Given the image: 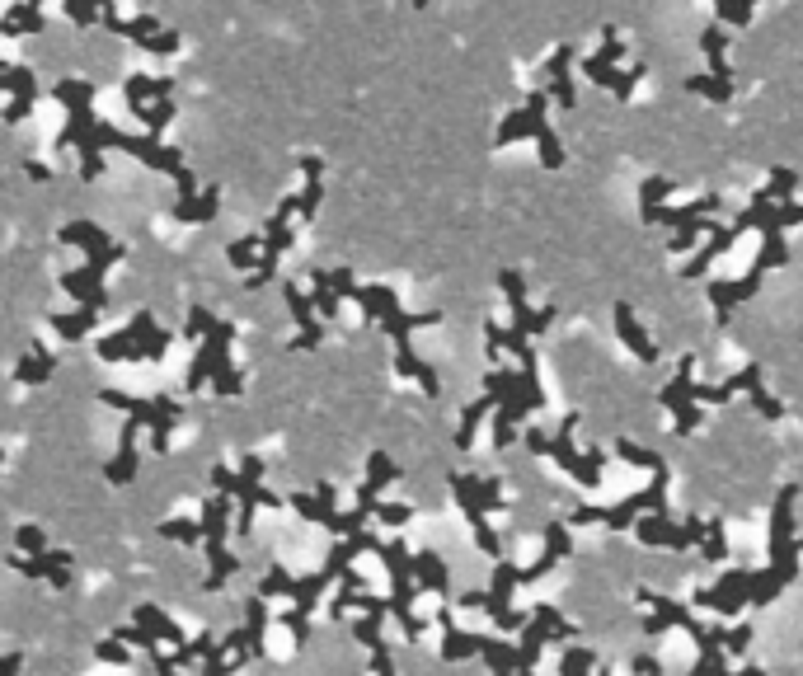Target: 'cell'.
I'll return each mask as SVG.
<instances>
[{"label": "cell", "mask_w": 803, "mask_h": 676, "mask_svg": "<svg viewBox=\"0 0 803 676\" xmlns=\"http://www.w3.org/2000/svg\"><path fill=\"white\" fill-rule=\"evenodd\" d=\"M616 329H620V338H625V348H630L639 362H658V343L644 334V324L634 320V310L625 306V301H616Z\"/></svg>", "instance_id": "13"}, {"label": "cell", "mask_w": 803, "mask_h": 676, "mask_svg": "<svg viewBox=\"0 0 803 676\" xmlns=\"http://www.w3.org/2000/svg\"><path fill=\"white\" fill-rule=\"evenodd\" d=\"M0 465H5V456H0Z\"/></svg>", "instance_id": "42"}, {"label": "cell", "mask_w": 803, "mask_h": 676, "mask_svg": "<svg viewBox=\"0 0 803 676\" xmlns=\"http://www.w3.org/2000/svg\"><path fill=\"white\" fill-rule=\"evenodd\" d=\"M437 620H442V630H447V644H442V658H447V662L475 658V653H479V639H484V634H461V630H456V620H451V611H447V606L437 611Z\"/></svg>", "instance_id": "18"}, {"label": "cell", "mask_w": 803, "mask_h": 676, "mask_svg": "<svg viewBox=\"0 0 803 676\" xmlns=\"http://www.w3.org/2000/svg\"><path fill=\"white\" fill-rule=\"evenodd\" d=\"M522 442H526V451H536V456H550L555 437H550V432H541V428H526V432H522Z\"/></svg>", "instance_id": "33"}, {"label": "cell", "mask_w": 803, "mask_h": 676, "mask_svg": "<svg viewBox=\"0 0 803 676\" xmlns=\"http://www.w3.org/2000/svg\"><path fill=\"white\" fill-rule=\"evenodd\" d=\"M52 367H57V357L47 353L43 343H33L29 353L15 362V381H19V385H43L47 376H52Z\"/></svg>", "instance_id": "19"}, {"label": "cell", "mask_w": 803, "mask_h": 676, "mask_svg": "<svg viewBox=\"0 0 803 676\" xmlns=\"http://www.w3.org/2000/svg\"><path fill=\"white\" fill-rule=\"evenodd\" d=\"M24 667V653H0V676H19Z\"/></svg>", "instance_id": "39"}, {"label": "cell", "mask_w": 803, "mask_h": 676, "mask_svg": "<svg viewBox=\"0 0 803 676\" xmlns=\"http://www.w3.org/2000/svg\"><path fill=\"white\" fill-rule=\"evenodd\" d=\"M569 62H573V47H555V57H550V85H545V94H550V99H555L564 113H573V108H578V90H573Z\"/></svg>", "instance_id": "11"}, {"label": "cell", "mask_w": 803, "mask_h": 676, "mask_svg": "<svg viewBox=\"0 0 803 676\" xmlns=\"http://www.w3.org/2000/svg\"><path fill=\"white\" fill-rule=\"evenodd\" d=\"M202 550H207V578H202V587L207 592H217L226 578H231L235 569H240V559H235L231 550H226V531H231V498L226 493H212V498H202Z\"/></svg>", "instance_id": "2"}, {"label": "cell", "mask_w": 803, "mask_h": 676, "mask_svg": "<svg viewBox=\"0 0 803 676\" xmlns=\"http://www.w3.org/2000/svg\"><path fill=\"white\" fill-rule=\"evenodd\" d=\"M282 296H287V310H292V320L301 324V338H296V348H315L320 338H325V324L315 320V306H310V296L296 287V282H287L282 287Z\"/></svg>", "instance_id": "9"}, {"label": "cell", "mask_w": 803, "mask_h": 676, "mask_svg": "<svg viewBox=\"0 0 803 676\" xmlns=\"http://www.w3.org/2000/svg\"><path fill=\"white\" fill-rule=\"evenodd\" d=\"M10 564H15L24 578H43L47 587H57V592H71V554H66V550H47V554H38V559L10 554Z\"/></svg>", "instance_id": "5"}, {"label": "cell", "mask_w": 803, "mask_h": 676, "mask_svg": "<svg viewBox=\"0 0 803 676\" xmlns=\"http://www.w3.org/2000/svg\"><path fill=\"white\" fill-rule=\"evenodd\" d=\"M489 409H494V400L484 395V400H475V404H470V409L461 414V428H456V446H461V451H470V442H475V428H479V418L489 414Z\"/></svg>", "instance_id": "23"}, {"label": "cell", "mask_w": 803, "mask_h": 676, "mask_svg": "<svg viewBox=\"0 0 803 676\" xmlns=\"http://www.w3.org/2000/svg\"><path fill=\"white\" fill-rule=\"evenodd\" d=\"M259 254H263V231L245 235V240H235V245L226 249L231 268H240V273H254V268H259Z\"/></svg>", "instance_id": "21"}, {"label": "cell", "mask_w": 803, "mask_h": 676, "mask_svg": "<svg viewBox=\"0 0 803 676\" xmlns=\"http://www.w3.org/2000/svg\"><path fill=\"white\" fill-rule=\"evenodd\" d=\"M686 90L705 94V99H714V104H728V99H733V85H724V80H714V76H691L686 80Z\"/></svg>", "instance_id": "27"}, {"label": "cell", "mask_w": 803, "mask_h": 676, "mask_svg": "<svg viewBox=\"0 0 803 676\" xmlns=\"http://www.w3.org/2000/svg\"><path fill=\"white\" fill-rule=\"evenodd\" d=\"M700 545H705V559H710V564H719V559L728 554V545H724V522H719V517H714V522H705V540H700Z\"/></svg>", "instance_id": "31"}, {"label": "cell", "mask_w": 803, "mask_h": 676, "mask_svg": "<svg viewBox=\"0 0 803 676\" xmlns=\"http://www.w3.org/2000/svg\"><path fill=\"white\" fill-rule=\"evenodd\" d=\"M160 536H165V540H184V545H202V522L170 517V522H160Z\"/></svg>", "instance_id": "26"}, {"label": "cell", "mask_w": 803, "mask_h": 676, "mask_svg": "<svg viewBox=\"0 0 803 676\" xmlns=\"http://www.w3.org/2000/svg\"><path fill=\"white\" fill-rule=\"evenodd\" d=\"M24 174H29V179H38V184H47V179H52V169L38 165V160H29V165H24Z\"/></svg>", "instance_id": "40"}, {"label": "cell", "mask_w": 803, "mask_h": 676, "mask_svg": "<svg viewBox=\"0 0 803 676\" xmlns=\"http://www.w3.org/2000/svg\"><path fill=\"white\" fill-rule=\"evenodd\" d=\"M390 479H400V465L390 461L386 451H371V461H367V484H371L376 493H381V489L390 484Z\"/></svg>", "instance_id": "24"}, {"label": "cell", "mask_w": 803, "mask_h": 676, "mask_svg": "<svg viewBox=\"0 0 803 676\" xmlns=\"http://www.w3.org/2000/svg\"><path fill=\"white\" fill-rule=\"evenodd\" d=\"M292 587H296L292 573L282 569V564H273V569L263 573V583H259V592H254V597H263V601H268V597H292Z\"/></svg>", "instance_id": "25"}, {"label": "cell", "mask_w": 803, "mask_h": 676, "mask_svg": "<svg viewBox=\"0 0 803 676\" xmlns=\"http://www.w3.org/2000/svg\"><path fill=\"white\" fill-rule=\"evenodd\" d=\"M371 517H376L381 526H404L409 517H414V507H409V503H376V512H371Z\"/></svg>", "instance_id": "32"}, {"label": "cell", "mask_w": 803, "mask_h": 676, "mask_svg": "<svg viewBox=\"0 0 803 676\" xmlns=\"http://www.w3.org/2000/svg\"><path fill=\"white\" fill-rule=\"evenodd\" d=\"M564 554H569V531H564V526H545V550H541V559H536L531 569H522V583H536V578H545V573L555 569Z\"/></svg>", "instance_id": "16"}, {"label": "cell", "mask_w": 803, "mask_h": 676, "mask_svg": "<svg viewBox=\"0 0 803 676\" xmlns=\"http://www.w3.org/2000/svg\"><path fill=\"white\" fill-rule=\"evenodd\" d=\"M235 498H240V517H235V531H249L254 526V507H287V498H278L273 489H263V461L249 451L245 461H240V489H235Z\"/></svg>", "instance_id": "3"}, {"label": "cell", "mask_w": 803, "mask_h": 676, "mask_svg": "<svg viewBox=\"0 0 803 676\" xmlns=\"http://www.w3.org/2000/svg\"><path fill=\"white\" fill-rule=\"evenodd\" d=\"M414 587H428V592H437V597H447L451 592V573L433 550L414 554Z\"/></svg>", "instance_id": "17"}, {"label": "cell", "mask_w": 803, "mask_h": 676, "mask_svg": "<svg viewBox=\"0 0 803 676\" xmlns=\"http://www.w3.org/2000/svg\"><path fill=\"white\" fill-rule=\"evenodd\" d=\"M799 550H803V526H799Z\"/></svg>", "instance_id": "41"}, {"label": "cell", "mask_w": 803, "mask_h": 676, "mask_svg": "<svg viewBox=\"0 0 803 676\" xmlns=\"http://www.w3.org/2000/svg\"><path fill=\"white\" fill-rule=\"evenodd\" d=\"M221 207V184H207L202 193H193V198L174 202V221H184V226H207L212 216H217Z\"/></svg>", "instance_id": "15"}, {"label": "cell", "mask_w": 803, "mask_h": 676, "mask_svg": "<svg viewBox=\"0 0 803 676\" xmlns=\"http://www.w3.org/2000/svg\"><path fill=\"white\" fill-rule=\"evenodd\" d=\"M15 545L19 550L15 554H24V559H38V554H47V536H43V526H19V536H15Z\"/></svg>", "instance_id": "29"}, {"label": "cell", "mask_w": 803, "mask_h": 676, "mask_svg": "<svg viewBox=\"0 0 803 676\" xmlns=\"http://www.w3.org/2000/svg\"><path fill=\"white\" fill-rule=\"evenodd\" d=\"M667 193H672V184H667V179H649V184H644V221H658Z\"/></svg>", "instance_id": "30"}, {"label": "cell", "mask_w": 803, "mask_h": 676, "mask_svg": "<svg viewBox=\"0 0 803 676\" xmlns=\"http://www.w3.org/2000/svg\"><path fill=\"white\" fill-rule=\"evenodd\" d=\"M597 672V658L587 653V648H569L564 658H559V676H592Z\"/></svg>", "instance_id": "28"}, {"label": "cell", "mask_w": 803, "mask_h": 676, "mask_svg": "<svg viewBox=\"0 0 803 676\" xmlns=\"http://www.w3.org/2000/svg\"><path fill=\"white\" fill-rule=\"evenodd\" d=\"M19 33H43V10L38 5H10L0 19V38H19Z\"/></svg>", "instance_id": "20"}, {"label": "cell", "mask_w": 803, "mask_h": 676, "mask_svg": "<svg viewBox=\"0 0 803 676\" xmlns=\"http://www.w3.org/2000/svg\"><path fill=\"white\" fill-rule=\"evenodd\" d=\"M132 625H141V630L151 634L155 644L184 648V630H179V625H174V620L160 611V606H151V601H137V611H132Z\"/></svg>", "instance_id": "12"}, {"label": "cell", "mask_w": 803, "mask_h": 676, "mask_svg": "<svg viewBox=\"0 0 803 676\" xmlns=\"http://www.w3.org/2000/svg\"><path fill=\"white\" fill-rule=\"evenodd\" d=\"M66 19H76V24H94V19H99V5H80V0H66Z\"/></svg>", "instance_id": "34"}, {"label": "cell", "mask_w": 803, "mask_h": 676, "mask_svg": "<svg viewBox=\"0 0 803 676\" xmlns=\"http://www.w3.org/2000/svg\"><path fill=\"white\" fill-rule=\"evenodd\" d=\"M174 94V80H155V76H127V85H123V99H127V113L132 118H146V108H151V99L160 104V99H170Z\"/></svg>", "instance_id": "8"}, {"label": "cell", "mask_w": 803, "mask_h": 676, "mask_svg": "<svg viewBox=\"0 0 803 676\" xmlns=\"http://www.w3.org/2000/svg\"><path fill=\"white\" fill-rule=\"evenodd\" d=\"M747 592H752V569H733V573H724L714 587H700L695 601H700V606H710V611H719V615H733V611L747 606Z\"/></svg>", "instance_id": "4"}, {"label": "cell", "mask_w": 803, "mask_h": 676, "mask_svg": "<svg viewBox=\"0 0 803 676\" xmlns=\"http://www.w3.org/2000/svg\"><path fill=\"white\" fill-rule=\"evenodd\" d=\"M99 404H109V409H127L132 423L151 428V451L155 456H165V451H170V432H174V423L184 418V409H179L174 395L137 400V395H127V390H109V385H104V390H99Z\"/></svg>", "instance_id": "1"}, {"label": "cell", "mask_w": 803, "mask_h": 676, "mask_svg": "<svg viewBox=\"0 0 803 676\" xmlns=\"http://www.w3.org/2000/svg\"><path fill=\"white\" fill-rule=\"evenodd\" d=\"M137 432H141V423L127 418L123 437H118V451H113V461L104 465V479H109V484H132V479H137Z\"/></svg>", "instance_id": "10"}, {"label": "cell", "mask_w": 803, "mask_h": 676, "mask_svg": "<svg viewBox=\"0 0 803 676\" xmlns=\"http://www.w3.org/2000/svg\"><path fill=\"white\" fill-rule=\"evenodd\" d=\"M99 24L109 33H118V38H132L137 47H146L155 33H165L155 15H118V5H99Z\"/></svg>", "instance_id": "6"}, {"label": "cell", "mask_w": 803, "mask_h": 676, "mask_svg": "<svg viewBox=\"0 0 803 676\" xmlns=\"http://www.w3.org/2000/svg\"><path fill=\"white\" fill-rule=\"evenodd\" d=\"M94 653L104 662H127V648L118 644V639H104V644H94Z\"/></svg>", "instance_id": "37"}, {"label": "cell", "mask_w": 803, "mask_h": 676, "mask_svg": "<svg viewBox=\"0 0 803 676\" xmlns=\"http://www.w3.org/2000/svg\"><path fill=\"white\" fill-rule=\"evenodd\" d=\"M761 277H766V268H757V263H752V273L738 277V282H714V287H710V301H714V310H719V320H724V315L738 306V301H747V296L757 292Z\"/></svg>", "instance_id": "14"}, {"label": "cell", "mask_w": 803, "mask_h": 676, "mask_svg": "<svg viewBox=\"0 0 803 676\" xmlns=\"http://www.w3.org/2000/svg\"><path fill=\"white\" fill-rule=\"evenodd\" d=\"M719 19H724V24H752V10H747V5H728L724 0V5H719Z\"/></svg>", "instance_id": "36"}, {"label": "cell", "mask_w": 803, "mask_h": 676, "mask_svg": "<svg viewBox=\"0 0 803 676\" xmlns=\"http://www.w3.org/2000/svg\"><path fill=\"white\" fill-rule=\"evenodd\" d=\"M498 282H503V292H508V306H512V315H517V324H512L517 334H541L545 324L555 320V310H550V306H545V310H531V306H526L522 277H517V273H503V277H498Z\"/></svg>", "instance_id": "7"}, {"label": "cell", "mask_w": 803, "mask_h": 676, "mask_svg": "<svg viewBox=\"0 0 803 676\" xmlns=\"http://www.w3.org/2000/svg\"><path fill=\"white\" fill-rule=\"evenodd\" d=\"M634 672H639V676H663V662L644 653V658H634Z\"/></svg>", "instance_id": "38"}, {"label": "cell", "mask_w": 803, "mask_h": 676, "mask_svg": "<svg viewBox=\"0 0 803 676\" xmlns=\"http://www.w3.org/2000/svg\"><path fill=\"white\" fill-rule=\"evenodd\" d=\"M146 52H160V57H165V52H179V33H174V29L155 33L151 43H146Z\"/></svg>", "instance_id": "35"}, {"label": "cell", "mask_w": 803, "mask_h": 676, "mask_svg": "<svg viewBox=\"0 0 803 676\" xmlns=\"http://www.w3.org/2000/svg\"><path fill=\"white\" fill-rule=\"evenodd\" d=\"M99 324V315L94 310H71V315H52V329L66 338V343H76V338H85Z\"/></svg>", "instance_id": "22"}]
</instances>
